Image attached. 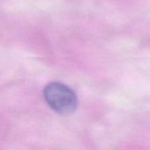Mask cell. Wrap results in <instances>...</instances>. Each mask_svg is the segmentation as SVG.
<instances>
[{
	"mask_svg": "<svg viewBox=\"0 0 150 150\" xmlns=\"http://www.w3.org/2000/svg\"><path fill=\"white\" fill-rule=\"evenodd\" d=\"M44 98L47 105L60 114H70L77 106L76 93L61 83H48L44 89Z\"/></svg>",
	"mask_w": 150,
	"mask_h": 150,
	"instance_id": "6da1fadb",
	"label": "cell"
}]
</instances>
